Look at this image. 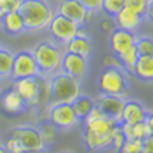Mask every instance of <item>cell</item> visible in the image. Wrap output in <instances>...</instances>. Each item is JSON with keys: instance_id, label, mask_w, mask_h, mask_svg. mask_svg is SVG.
<instances>
[{"instance_id": "f1b7e54d", "label": "cell", "mask_w": 153, "mask_h": 153, "mask_svg": "<svg viewBox=\"0 0 153 153\" xmlns=\"http://www.w3.org/2000/svg\"><path fill=\"white\" fill-rule=\"evenodd\" d=\"M123 7H125V0H102L100 10L109 17H114Z\"/></svg>"}, {"instance_id": "7402d4cb", "label": "cell", "mask_w": 153, "mask_h": 153, "mask_svg": "<svg viewBox=\"0 0 153 153\" xmlns=\"http://www.w3.org/2000/svg\"><path fill=\"white\" fill-rule=\"evenodd\" d=\"M72 107H73V112L76 114V117L79 120H83L87 114L90 113V110L93 109L96 105H94V99L90 97V96H86V94L80 93L76 99L70 103Z\"/></svg>"}, {"instance_id": "ab89813d", "label": "cell", "mask_w": 153, "mask_h": 153, "mask_svg": "<svg viewBox=\"0 0 153 153\" xmlns=\"http://www.w3.org/2000/svg\"><path fill=\"white\" fill-rule=\"evenodd\" d=\"M0 153H10V152L4 147V145H0Z\"/></svg>"}, {"instance_id": "cb8c5ba5", "label": "cell", "mask_w": 153, "mask_h": 153, "mask_svg": "<svg viewBox=\"0 0 153 153\" xmlns=\"http://www.w3.org/2000/svg\"><path fill=\"white\" fill-rule=\"evenodd\" d=\"M14 53L9 49L0 47V79H10Z\"/></svg>"}, {"instance_id": "5bb4252c", "label": "cell", "mask_w": 153, "mask_h": 153, "mask_svg": "<svg viewBox=\"0 0 153 153\" xmlns=\"http://www.w3.org/2000/svg\"><path fill=\"white\" fill-rule=\"evenodd\" d=\"M54 12L63 17H66V19L72 20L77 26L85 25V19H86L87 13V10L77 0H60Z\"/></svg>"}, {"instance_id": "484cf974", "label": "cell", "mask_w": 153, "mask_h": 153, "mask_svg": "<svg viewBox=\"0 0 153 153\" xmlns=\"http://www.w3.org/2000/svg\"><path fill=\"white\" fill-rule=\"evenodd\" d=\"M134 49L139 56H153V40L150 36H136Z\"/></svg>"}, {"instance_id": "bcb514c9", "label": "cell", "mask_w": 153, "mask_h": 153, "mask_svg": "<svg viewBox=\"0 0 153 153\" xmlns=\"http://www.w3.org/2000/svg\"><path fill=\"white\" fill-rule=\"evenodd\" d=\"M0 47H1V46H0Z\"/></svg>"}, {"instance_id": "9c48e42d", "label": "cell", "mask_w": 153, "mask_h": 153, "mask_svg": "<svg viewBox=\"0 0 153 153\" xmlns=\"http://www.w3.org/2000/svg\"><path fill=\"white\" fill-rule=\"evenodd\" d=\"M60 70L65 72L66 74H69V76L74 77L76 80L82 82L89 73V59L80 56V54L65 52L63 57H62Z\"/></svg>"}, {"instance_id": "7c38bea8", "label": "cell", "mask_w": 153, "mask_h": 153, "mask_svg": "<svg viewBox=\"0 0 153 153\" xmlns=\"http://www.w3.org/2000/svg\"><path fill=\"white\" fill-rule=\"evenodd\" d=\"M123 103H125V97L113 96V94L100 93L99 97L94 99V105L102 110V113L110 119L116 120L117 123H120V114H122Z\"/></svg>"}, {"instance_id": "ac0fdd59", "label": "cell", "mask_w": 153, "mask_h": 153, "mask_svg": "<svg viewBox=\"0 0 153 153\" xmlns=\"http://www.w3.org/2000/svg\"><path fill=\"white\" fill-rule=\"evenodd\" d=\"M150 113L149 110L145 109V106L137 102V100L125 99L123 103V109H122V114H120V123H129L133 125L137 122H143L146 119V116Z\"/></svg>"}, {"instance_id": "52a82bcc", "label": "cell", "mask_w": 153, "mask_h": 153, "mask_svg": "<svg viewBox=\"0 0 153 153\" xmlns=\"http://www.w3.org/2000/svg\"><path fill=\"white\" fill-rule=\"evenodd\" d=\"M39 69L36 65L32 50H20L13 56V66L10 79H23V77H36L39 76Z\"/></svg>"}, {"instance_id": "8992f818", "label": "cell", "mask_w": 153, "mask_h": 153, "mask_svg": "<svg viewBox=\"0 0 153 153\" xmlns=\"http://www.w3.org/2000/svg\"><path fill=\"white\" fill-rule=\"evenodd\" d=\"M47 120L60 130H69L80 122L70 103H50L47 106Z\"/></svg>"}, {"instance_id": "836d02e7", "label": "cell", "mask_w": 153, "mask_h": 153, "mask_svg": "<svg viewBox=\"0 0 153 153\" xmlns=\"http://www.w3.org/2000/svg\"><path fill=\"white\" fill-rule=\"evenodd\" d=\"M82 6L86 9L87 12L99 13L102 9V0H77Z\"/></svg>"}, {"instance_id": "277c9868", "label": "cell", "mask_w": 153, "mask_h": 153, "mask_svg": "<svg viewBox=\"0 0 153 153\" xmlns=\"http://www.w3.org/2000/svg\"><path fill=\"white\" fill-rule=\"evenodd\" d=\"M129 86H130L129 74L123 69L105 67L97 76V89L102 94L126 97Z\"/></svg>"}, {"instance_id": "4316f807", "label": "cell", "mask_w": 153, "mask_h": 153, "mask_svg": "<svg viewBox=\"0 0 153 153\" xmlns=\"http://www.w3.org/2000/svg\"><path fill=\"white\" fill-rule=\"evenodd\" d=\"M117 57H119L123 69L126 70L127 73H132V70H133V67H134V63H136V60L139 57V54H137V52H136V49H134V46H133V47H130L129 50H126V52H123L122 54H119Z\"/></svg>"}, {"instance_id": "e575fe53", "label": "cell", "mask_w": 153, "mask_h": 153, "mask_svg": "<svg viewBox=\"0 0 153 153\" xmlns=\"http://www.w3.org/2000/svg\"><path fill=\"white\" fill-rule=\"evenodd\" d=\"M4 147H6L10 153H20L22 150H25V149H23V146L20 145L19 140L16 139V137H12V136L6 140V145H4Z\"/></svg>"}, {"instance_id": "d6986e66", "label": "cell", "mask_w": 153, "mask_h": 153, "mask_svg": "<svg viewBox=\"0 0 153 153\" xmlns=\"http://www.w3.org/2000/svg\"><path fill=\"white\" fill-rule=\"evenodd\" d=\"M136 79L150 83L153 79V56H139L132 70Z\"/></svg>"}, {"instance_id": "2e32d148", "label": "cell", "mask_w": 153, "mask_h": 153, "mask_svg": "<svg viewBox=\"0 0 153 153\" xmlns=\"http://www.w3.org/2000/svg\"><path fill=\"white\" fill-rule=\"evenodd\" d=\"M145 16L143 14L134 12L129 7H123L119 13L113 17L114 26L119 27V29H123V30H127V32H136L145 22Z\"/></svg>"}, {"instance_id": "7a4b0ae2", "label": "cell", "mask_w": 153, "mask_h": 153, "mask_svg": "<svg viewBox=\"0 0 153 153\" xmlns=\"http://www.w3.org/2000/svg\"><path fill=\"white\" fill-rule=\"evenodd\" d=\"M19 13L23 19L25 29L29 32H37L49 26L56 12L47 0H22Z\"/></svg>"}, {"instance_id": "6da1fadb", "label": "cell", "mask_w": 153, "mask_h": 153, "mask_svg": "<svg viewBox=\"0 0 153 153\" xmlns=\"http://www.w3.org/2000/svg\"><path fill=\"white\" fill-rule=\"evenodd\" d=\"M83 122V140L89 150L102 152L110 147L112 134L119 123L107 116H100L96 119H85Z\"/></svg>"}, {"instance_id": "f6af8a7d", "label": "cell", "mask_w": 153, "mask_h": 153, "mask_svg": "<svg viewBox=\"0 0 153 153\" xmlns=\"http://www.w3.org/2000/svg\"><path fill=\"white\" fill-rule=\"evenodd\" d=\"M63 153H67V152H63Z\"/></svg>"}, {"instance_id": "4dcf8cb0", "label": "cell", "mask_w": 153, "mask_h": 153, "mask_svg": "<svg viewBox=\"0 0 153 153\" xmlns=\"http://www.w3.org/2000/svg\"><path fill=\"white\" fill-rule=\"evenodd\" d=\"M20 3L22 0H0V19L10 12L19 10Z\"/></svg>"}, {"instance_id": "8d00e7d4", "label": "cell", "mask_w": 153, "mask_h": 153, "mask_svg": "<svg viewBox=\"0 0 153 153\" xmlns=\"http://www.w3.org/2000/svg\"><path fill=\"white\" fill-rule=\"evenodd\" d=\"M114 27H116L114 26V22L110 19H105L100 22V29H102L103 32H106V33H110Z\"/></svg>"}, {"instance_id": "3957f363", "label": "cell", "mask_w": 153, "mask_h": 153, "mask_svg": "<svg viewBox=\"0 0 153 153\" xmlns=\"http://www.w3.org/2000/svg\"><path fill=\"white\" fill-rule=\"evenodd\" d=\"M63 53H65V49L62 47V45L56 43L53 40L40 42L32 50L39 73L46 77H50L54 73L60 72Z\"/></svg>"}, {"instance_id": "d6a6232c", "label": "cell", "mask_w": 153, "mask_h": 153, "mask_svg": "<svg viewBox=\"0 0 153 153\" xmlns=\"http://www.w3.org/2000/svg\"><path fill=\"white\" fill-rule=\"evenodd\" d=\"M102 65H103V67H116V69H123L119 57H117L116 54H113V53L105 54V56H103V59H102ZM123 70H125V69H123Z\"/></svg>"}, {"instance_id": "f546056e", "label": "cell", "mask_w": 153, "mask_h": 153, "mask_svg": "<svg viewBox=\"0 0 153 153\" xmlns=\"http://www.w3.org/2000/svg\"><path fill=\"white\" fill-rule=\"evenodd\" d=\"M126 142V136L122 132V127H120V123L114 127V132L112 134V142H110V147L113 149L116 153H119L120 147L123 146V143Z\"/></svg>"}, {"instance_id": "f35d334b", "label": "cell", "mask_w": 153, "mask_h": 153, "mask_svg": "<svg viewBox=\"0 0 153 153\" xmlns=\"http://www.w3.org/2000/svg\"><path fill=\"white\" fill-rule=\"evenodd\" d=\"M20 153H49L46 149H40V150H22Z\"/></svg>"}, {"instance_id": "ba28073f", "label": "cell", "mask_w": 153, "mask_h": 153, "mask_svg": "<svg viewBox=\"0 0 153 153\" xmlns=\"http://www.w3.org/2000/svg\"><path fill=\"white\" fill-rule=\"evenodd\" d=\"M49 30L52 33V37H53V42L59 43V45H66L70 39H73L76 36V32H77V25L73 23L72 20L66 19L60 14L54 13V16L52 17L50 23H49Z\"/></svg>"}, {"instance_id": "30bf717a", "label": "cell", "mask_w": 153, "mask_h": 153, "mask_svg": "<svg viewBox=\"0 0 153 153\" xmlns=\"http://www.w3.org/2000/svg\"><path fill=\"white\" fill-rule=\"evenodd\" d=\"M10 136L16 137L20 142L25 150H40L46 149L43 145V140L40 137V133L37 127L29 126V125H22L16 126L10 130Z\"/></svg>"}, {"instance_id": "1f68e13d", "label": "cell", "mask_w": 153, "mask_h": 153, "mask_svg": "<svg viewBox=\"0 0 153 153\" xmlns=\"http://www.w3.org/2000/svg\"><path fill=\"white\" fill-rule=\"evenodd\" d=\"M142 150V140L139 139H126L123 146L120 147L119 153H137Z\"/></svg>"}, {"instance_id": "d590c367", "label": "cell", "mask_w": 153, "mask_h": 153, "mask_svg": "<svg viewBox=\"0 0 153 153\" xmlns=\"http://www.w3.org/2000/svg\"><path fill=\"white\" fill-rule=\"evenodd\" d=\"M143 153H153V136H147L142 140V150Z\"/></svg>"}, {"instance_id": "83f0119b", "label": "cell", "mask_w": 153, "mask_h": 153, "mask_svg": "<svg viewBox=\"0 0 153 153\" xmlns=\"http://www.w3.org/2000/svg\"><path fill=\"white\" fill-rule=\"evenodd\" d=\"M152 4L153 3H149L147 0H125V7H129V9H132L134 12L143 14L145 17L150 16Z\"/></svg>"}, {"instance_id": "5b68a950", "label": "cell", "mask_w": 153, "mask_h": 153, "mask_svg": "<svg viewBox=\"0 0 153 153\" xmlns=\"http://www.w3.org/2000/svg\"><path fill=\"white\" fill-rule=\"evenodd\" d=\"M52 103H72L80 93V82L66 74L65 72H57L49 77Z\"/></svg>"}, {"instance_id": "4fadbf2b", "label": "cell", "mask_w": 153, "mask_h": 153, "mask_svg": "<svg viewBox=\"0 0 153 153\" xmlns=\"http://www.w3.org/2000/svg\"><path fill=\"white\" fill-rule=\"evenodd\" d=\"M134 40H136L134 32H127L119 27H114L109 36V46H110L112 53L119 56L134 46Z\"/></svg>"}, {"instance_id": "b9f144b4", "label": "cell", "mask_w": 153, "mask_h": 153, "mask_svg": "<svg viewBox=\"0 0 153 153\" xmlns=\"http://www.w3.org/2000/svg\"><path fill=\"white\" fill-rule=\"evenodd\" d=\"M147 1H149V3H153V0H147Z\"/></svg>"}, {"instance_id": "d4e9b609", "label": "cell", "mask_w": 153, "mask_h": 153, "mask_svg": "<svg viewBox=\"0 0 153 153\" xmlns=\"http://www.w3.org/2000/svg\"><path fill=\"white\" fill-rule=\"evenodd\" d=\"M37 82H39V107L49 106V105L52 103L49 77L39 74V76H37Z\"/></svg>"}, {"instance_id": "e0dca14e", "label": "cell", "mask_w": 153, "mask_h": 153, "mask_svg": "<svg viewBox=\"0 0 153 153\" xmlns=\"http://www.w3.org/2000/svg\"><path fill=\"white\" fill-rule=\"evenodd\" d=\"M122 132L125 133L126 139H139L143 140L147 136H153V117L152 113L146 116L143 122H137L133 125L129 123H120Z\"/></svg>"}, {"instance_id": "ffe728a7", "label": "cell", "mask_w": 153, "mask_h": 153, "mask_svg": "<svg viewBox=\"0 0 153 153\" xmlns=\"http://www.w3.org/2000/svg\"><path fill=\"white\" fill-rule=\"evenodd\" d=\"M0 22H1V29L12 36H17V34H22L23 32H26L25 23H23V19L20 16L19 10H14V12L4 14L0 19Z\"/></svg>"}, {"instance_id": "74e56055", "label": "cell", "mask_w": 153, "mask_h": 153, "mask_svg": "<svg viewBox=\"0 0 153 153\" xmlns=\"http://www.w3.org/2000/svg\"><path fill=\"white\" fill-rule=\"evenodd\" d=\"M76 36H79V37H85V39H90V32H89V29L85 27V25H80V26L77 27Z\"/></svg>"}, {"instance_id": "603a6c76", "label": "cell", "mask_w": 153, "mask_h": 153, "mask_svg": "<svg viewBox=\"0 0 153 153\" xmlns=\"http://www.w3.org/2000/svg\"><path fill=\"white\" fill-rule=\"evenodd\" d=\"M37 130H39L40 137L43 140L45 147H49V146H52V145H54L57 137H59V129L54 126L53 123H50L49 120L42 122L39 126H37Z\"/></svg>"}, {"instance_id": "44dd1931", "label": "cell", "mask_w": 153, "mask_h": 153, "mask_svg": "<svg viewBox=\"0 0 153 153\" xmlns=\"http://www.w3.org/2000/svg\"><path fill=\"white\" fill-rule=\"evenodd\" d=\"M65 52H70L74 54H80L83 57H87L92 54L93 52V43L90 39H85V37H79V36H74L73 39H70L65 45Z\"/></svg>"}, {"instance_id": "8fae6325", "label": "cell", "mask_w": 153, "mask_h": 153, "mask_svg": "<svg viewBox=\"0 0 153 153\" xmlns=\"http://www.w3.org/2000/svg\"><path fill=\"white\" fill-rule=\"evenodd\" d=\"M20 94V97L26 102L27 109L39 107V82L36 77H23L13 80L12 86Z\"/></svg>"}, {"instance_id": "ee69618b", "label": "cell", "mask_w": 153, "mask_h": 153, "mask_svg": "<svg viewBox=\"0 0 153 153\" xmlns=\"http://www.w3.org/2000/svg\"><path fill=\"white\" fill-rule=\"evenodd\" d=\"M137 153H143V152H137Z\"/></svg>"}, {"instance_id": "7bdbcfd3", "label": "cell", "mask_w": 153, "mask_h": 153, "mask_svg": "<svg viewBox=\"0 0 153 153\" xmlns=\"http://www.w3.org/2000/svg\"><path fill=\"white\" fill-rule=\"evenodd\" d=\"M0 92H1V83H0Z\"/></svg>"}, {"instance_id": "9a60e30c", "label": "cell", "mask_w": 153, "mask_h": 153, "mask_svg": "<svg viewBox=\"0 0 153 153\" xmlns=\"http://www.w3.org/2000/svg\"><path fill=\"white\" fill-rule=\"evenodd\" d=\"M0 107L3 109L4 113L12 114V116H16V114H20L29 110L26 102L20 97V94L14 90L13 87L7 89L1 93V96H0Z\"/></svg>"}, {"instance_id": "60d3db41", "label": "cell", "mask_w": 153, "mask_h": 153, "mask_svg": "<svg viewBox=\"0 0 153 153\" xmlns=\"http://www.w3.org/2000/svg\"><path fill=\"white\" fill-rule=\"evenodd\" d=\"M1 30H3V29H1V22H0V33H1Z\"/></svg>"}]
</instances>
